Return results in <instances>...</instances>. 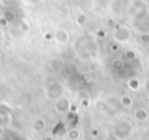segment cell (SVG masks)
Returning a JSON list of instances; mask_svg holds the SVG:
<instances>
[{
  "mask_svg": "<svg viewBox=\"0 0 149 140\" xmlns=\"http://www.w3.org/2000/svg\"><path fill=\"white\" fill-rule=\"evenodd\" d=\"M128 88L132 89V91H137L140 88V81L137 79H130L128 80Z\"/></svg>",
  "mask_w": 149,
  "mask_h": 140,
  "instance_id": "cell-8",
  "label": "cell"
},
{
  "mask_svg": "<svg viewBox=\"0 0 149 140\" xmlns=\"http://www.w3.org/2000/svg\"><path fill=\"white\" fill-rule=\"evenodd\" d=\"M71 107V100L67 96H60L59 98H56V104H55V109L58 113H67Z\"/></svg>",
  "mask_w": 149,
  "mask_h": 140,
  "instance_id": "cell-2",
  "label": "cell"
},
{
  "mask_svg": "<svg viewBox=\"0 0 149 140\" xmlns=\"http://www.w3.org/2000/svg\"><path fill=\"white\" fill-rule=\"evenodd\" d=\"M54 1H56V3H60V1H63V0H54Z\"/></svg>",
  "mask_w": 149,
  "mask_h": 140,
  "instance_id": "cell-12",
  "label": "cell"
},
{
  "mask_svg": "<svg viewBox=\"0 0 149 140\" xmlns=\"http://www.w3.org/2000/svg\"><path fill=\"white\" fill-rule=\"evenodd\" d=\"M126 56L128 58V59H130V58H131V59H135V58H136V55H135L134 51H127L126 52Z\"/></svg>",
  "mask_w": 149,
  "mask_h": 140,
  "instance_id": "cell-10",
  "label": "cell"
},
{
  "mask_svg": "<svg viewBox=\"0 0 149 140\" xmlns=\"http://www.w3.org/2000/svg\"><path fill=\"white\" fill-rule=\"evenodd\" d=\"M113 38L118 45H126L132 39V29L127 25H118L113 31Z\"/></svg>",
  "mask_w": 149,
  "mask_h": 140,
  "instance_id": "cell-1",
  "label": "cell"
},
{
  "mask_svg": "<svg viewBox=\"0 0 149 140\" xmlns=\"http://www.w3.org/2000/svg\"><path fill=\"white\" fill-rule=\"evenodd\" d=\"M139 39L143 45L149 43V33H139Z\"/></svg>",
  "mask_w": 149,
  "mask_h": 140,
  "instance_id": "cell-9",
  "label": "cell"
},
{
  "mask_svg": "<svg viewBox=\"0 0 149 140\" xmlns=\"http://www.w3.org/2000/svg\"><path fill=\"white\" fill-rule=\"evenodd\" d=\"M135 119L136 120H140V122H144V120H147L149 118V113L147 109H144V107H140V109H137L136 111H135L134 114Z\"/></svg>",
  "mask_w": 149,
  "mask_h": 140,
  "instance_id": "cell-4",
  "label": "cell"
},
{
  "mask_svg": "<svg viewBox=\"0 0 149 140\" xmlns=\"http://www.w3.org/2000/svg\"><path fill=\"white\" fill-rule=\"evenodd\" d=\"M124 67H126V64H124V62L122 59H115L113 62V68L116 71V72H119V71H123Z\"/></svg>",
  "mask_w": 149,
  "mask_h": 140,
  "instance_id": "cell-7",
  "label": "cell"
},
{
  "mask_svg": "<svg viewBox=\"0 0 149 140\" xmlns=\"http://www.w3.org/2000/svg\"><path fill=\"white\" fill-rule=\"evenodd\" d=\"M119 102H120V106L123 107H132L134 105V100H132L131 96H120L119 97Z\"/></svg>",
  "mask_w": 149,
  "mask_h": 140,
  "instance_id": "cell-5",
  "label": "cell"
},
{
  "mask_svg": "<svg viewBox=\"0 0 149 140\" xmlns=\"http://www.w3.org/2000/svg\"><path fill=\"white\" fill-rule=\"evenodd\" d=\"M49 94H50V97L54 100L59 98L60 96H63V86L56 83L52 84V85L49 86Z\"/></svg>",
  "mask_w": 149,
  "mask_h": 140,
  "instance_id": "cell-3",
  "label": "cell"
},
{
  "mask_svg": "<svg viewBox=\"0 0 149 140\" xmlns=\"http://www.w3.org/2000/svg\"><path fill=\"white\" fill-rule=\"evenodd\" d=\"M148 1H149V0H148Z\"/></svg>",
  "mask_w": 149,
  "mask_h": 140,
  "instance_id": "cell-13",
  "label": "cell"
},
{
  "mask_svg": "<svg viewBox=\"0 0 149 140\" xmlns=\"http://www.w3.org/2000/svg\"><path fill=\"white\" fill-rule=\"evenodd\" d=\"M55 38H56L58 42H60V43H64V42L68 41V33L65 30H58L56 34H55Z\"/></svg>",
  "mask_w": 149,
  "mask_h": 140,
  "instance_id": "cell-6",
  "label": "cell"
},
{
  "mask_svg": "<svg viewBox=\"0 0 149 140\" xmlns=\"http://www.w3.org/2000/svg\"><path fill=\"white\" fill-rule=\"evenodd\" d=\"M144 88H145V89H147V91L149 92V79H148L147 81H145V84H144Z\"/></svg>",
  "mask_w": 149,
  "mask_h": 140,
  "instance_id": "cell-11",
  "label": "cell"
}]
</instances>
